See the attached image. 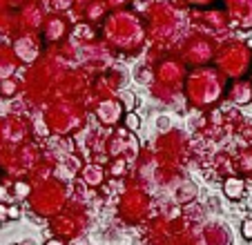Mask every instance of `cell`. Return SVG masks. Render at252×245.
Segmentation results:
<instances>
[{
	"instance_id": "obj_1",
	"label": "cell",
	"mask_w": 252,
	"mask_h": 245,
	"mask_svg": "<svg viewBox=\"0 0 252 245\" xmlns=\"http://www.w3.org/2000/svg\"><path fill=\"white\" fill-rule=\"evenodd\" d=\"M186 92L192 105H196V107H210V105L217 103L223 96L225 80L221 78L219 71H214V69H194L188 76Z\"/></svg>"
},
{
	"instance_id": "obj_2",
	"label": "cell",
	"mask_w": 252,
	"mask_h": 245,
	"mask_svg": "<svg viewBox=\"0 0 252 245\" xmlns=\"http://www.w3.org/2000/svg\"><path fill=\"white\" fill-rule=\"evenodd\" d=\"M225 11L237 27H252V0H225Z\"/></svg>"
},
{
	"instance_id": "obj_3",
	"label": "cell",
	"mask_w": 252,
	"mask_h": 245,
	"mask_svg": "<svg viewBox=\"0 0 252 245\" xmlns=\"http://www.w3.org/2000/svg\"><path fill=\"white\" fill-rule=\"evenodd\" d=\"M225 96L234 105H248L252 103V83L250 78H237L225 87Z\"/></svg>"
},
{
	"instance_id": "obj_4",
	"label": "cell",
	"mask_w": 252,
	"mask_h": 245,
	"mask_svg": "<svg viewBox=\"0 0 252 245\" xmlns=\"http://www.w3.org/2000/svg\"><path fill=\"white\" fill-rule=\"evenodd\" d=\"M96 116L103 125H116L123 116V105H121V100H103L96 109Z\"/></svg>"
},
{
	"instance_id": "obj_5",
	"label": "cell",
	"mask_w": 252,
	"mask_h": 245,
	"mask_svg": "<svg viewBox=\"0 0 252 245\" xmlns=\"http://www.w3.org/2000/svg\"><path fill=\"white\" fill-rule=\"evenodd\" d=\"M223 194L230 201L243 198V194H246V183H243V179H239V176H228V179L223 181Z\"/></svg>"
},
{
	"instance_id": "obj_6",
	"label": "cell",
	"mask_w": 252,
	"mask_h": 245,
	"mask_svg": "<svg viewBox=\"0 0 252 245\" xmlns=\"http://www.w3.org/2000/svg\"><path fill=\"white\" fill-rule=\"evenodd\" d=\"M81 176H83V181H85L87 185L98 187V185L103 183V179H105V172H103V167L100 165H85L83 167V172H81Z\"/></svg>"
},
{
	"instance_id": "obj_7",
	"label": "cell",
	"mask_w": 252,
	"mask_h": 245,
	"mask_svg": "<svg viewBox=\"0 0 252 245\" xmlns=\"http://www.w3.org/2000/svg\"><path fill=\"white\" fill-rule=\"evenodd\" d=\"M123 122L129 132H138V127H141V118L134 112H123Z\"/></svg>"
},
{
	"instance_id": "obj_8",
	"label": "cell",
	"mask_w": 252,
	"mask_h": 245,
	"mask_svg": "<svg viewBox=\"0 0 252 245\" xmlns=\"http://www.w3.org/2000/svg\"><path fill=\"white\" fill-rule=\"evenodd\" d=\"M121 105H123V112H134V109H136V96H134L132 92L123 94L121 96Z\"/></svg>"
},
{
	"instance_id": "obj_9",
	"label": "cell",
	"mask_w": 252,
	"mask_h": 245,
	"mask_svg": "<svg viewBox=\"0 0 252 245\" xmlns=\"http://www.w3.org/2000/svg\"><path fill=\"white\" fill-rule=\"evenodd\" d=\"M0 92H2L5 96H14V92H16V80L2 78V83H0Z\"/></svg>"
},
{
	"instance_id": "obj_10",
	"label": "cell",
	"mask_w": 252,
	"mask_h": 245,
	"mask_svg": "<svg viewBox=\"0 0 252 245\" xmlns=\"http://www.w3.org/2000/svg\"><path fill=\"white\" fill-rule=\"evenodd\" d=\"M241 234H243V239L252 241V218H246V221H243V225H241Z\"/></svg>"
},
{
	"instance_id": "obj_11",
	"label": "cell",
	"mask_w": 252,
	"mask_h": 245,
	"mask_svg": "<svg viewBox=\"0 0 252 245\" xmlns=\"http://www.w3.org/2000/svg\"><path fill=\"white\" fill-rule=\"evenodd\" d=\"M14 194H16V196H27V194H29V187H27V183H16L14 185Z\"/></svg>"
},
{
	"instance_id": "obj_12",
	"label": "cell",
	"mask_w": 252,
	"mask_h": 245,
	"mask_svg": "<svg viewBox=\"0 0 252 245\" xmlns=\"http://www.w3.org/2000/svg\"><path fill=\"white\" fill-rule=\"evenodd\" d=\"M183 2L194 5V7H205V5H210V2H214V0H183Z\"/></svg>"
},
{
	"instance_id": "obj_13",
	"label": "cell",
	"mask_w": 252,
	"mask_h": 245,
	"mask_svg": "<svg viewBox=\"0 0 252 245\" xmlns=\"http://www.w3.org/2000/svg\"><path fill=\"white\" fill-rule=\"evenodd\" d=\"M7 214H9V218H18V216H20V210L16 208V205H11L9 212H7Z\"/></svg>"
},
{
	"instance_id": "obj_14",
	"label": "cell",
	"mask_w": 252,
	"mask_h": 245,
	"mask_svg": "<svg viewBox=\"0 0 252 245\" xmlns=\"http://www.w3.org/2000/svg\"><path fill=\"white\" fill-rule=\"evenodd\" d=\"M45 245H65V241H61V239H49Z\"/></svg>"
},
{
	"instance_id": "obj_15",
	"label": "cell",
	"mask_w": 252,
	"mask_h": 245,
	"mask_svg": "<svg viewBox=\"0 0 252 245\" xmlns=\"http://www.w3.org/2000/svg\"><path fill=\"white\" fill-rule=\"evenodd\" d=\"M112 7H123L125 5V0H107Z\"/></svg>"
},
{
	"instance_id": "obj_16",
	"label": "cell",
	"mask_w": 252,
	"mask_h": 245,
	"mask_svg": "<svg viewBox=\"0 0 252 245\" xmlns=\"http://www.w3.org/2000/svg\"><path fill=\"white\" fill-rule=\"evenodd\" d=\"M250 83H252V74H250Z\"/></svg>"
}]
</instances>
